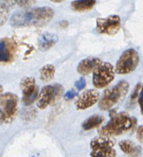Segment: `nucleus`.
<instances>
[{"label": "nucleus", "instance_id": "13", "mask_svg": "<svg viewBox=\"0 0 143 157\" xmlns=\"http://www.w3.org/2000/svg\"><path fill=\"white\" fill-rule=\"evenodd\" d=\"M114 145L115 140L111 136H100L95 137L90 142V148L92 150L113 148Z\"/></svg>", "mask_w": 143, "mask_h": 157}, {"label": "nucleus", "instance_id": "1", "mask_svg": "<svg viewBox=\"0 0 143 157\" xmlns=\"http://www.w3.org/2000/svg\"><path fill=\"white\" fill-rule=\"evenodd\" d=\"M55 11L50 7L25 9L15 12L10 18V25L14 28L42 26L53 19Z\"/></svg>", "mask_w": 143, "mask_h": 157}, {"label": "nucleus", "instance_id": "31", "mask_svg": "<svg viewBox=\"0 0 143 157\" xmlns=\"http://www.w3.org/2000/svg\"><path fill=\"white\" fill-rule=\"evenodd\" d=\"M50 1H51L52 2H55V3H61V2H63L64 0H50Z\"/></svg>", "mask_w": 143, "mask_h": 157}, {"label": "nucleus", "instance_id": "4", "mask_svg": "<svg viewBox=\"0 0 143 157\" xmlns=\"http://www.w3.org/2000/svg\"><path fill=\"white\" fill-rule=\"evenodd\" d=\"M139 64V53L135 49L129 48L119 57L116 64L115 71L118 75H129L137 68Z\"/></svg>", "mask_w": 143, "mask_h": 157}, {"label": "nucleus", "instance_id": "12", "mask_svg": "<svg viewBox=\"0 0 143 157\" xmlns=\"http://www.w3.org/2000/svg\"><path fill=\"white\" fill-rule=\"evenodd\" d=\"M103 64L102 61L99 58H88L82 60L78 64L77 71L81 75H87L94 71L96 67Z\"/></svg>", "mask_w": 143, "mask_h": 157}, {"label": "nucleus", "instance_id": "5", "mask_svg": "<svg viewBox=\"0 0 143 157\" xmlns=\"http://www.w3.org/2000/svg\"><path fill=\"white\" fill-rule=\"evenodd\" d=\"M18 97L10 92L0 95V107L4 114L5 123L10 124L18 113Z\"/></svg>", "mask_w": 143, "mask_h": 157}, {"label": "nucleus", "instance_id": "3", "mask_svg": "<svg viewBox=\"0 0 143 157\" xmlns=\"http://www.w3.org/2000/svg\"><path fill=\"white\" fill-rule=\"evenodd\" d=\"M130 84L126 81H120L116 85L107 89L99 102L101 110H110L116 104L122 101L128 94Z\"/></svg>", "mask_w": 143, "mask_h": 157}, {"label": "nucleus", "instance_id": "15", "mask_svg": "<svg viewBox=\"0 0 143 157\" xmlns=\"http://www.w3.org/2000/svg\"><path fill=\"white\" fill-rule=\"evenodd\" d=\"M120 150L126 154L131 155L133 156H137L142 152V148L139 146H136L132 140H124L119 143Z\"/></svg>", "mask_w": 143, "mask_h": 157}, {"label": "nucleus", "instance_id": "18", "mask_svg": "<svg viewBox=\"0 0 143 157\" xmlns=\"http://www.w3.org/2000/svg\"><path fill=\"white\" fill-rule=\"evenodd\" d=\"M40 79L43 82H49L52 81L55 75V67L53 64H45L43 66L39 71Z\"/></svg>", "mask_w": 143, "mask_h": 157}, {"label": "nucleus", "instance_id": "6", "mask_svg": "<svg viewBox=\"0 0 143 157\" xmlns=\"http://www.w3.org/2000/svg\"><path fill=\"white\" fill-rule=\"evenodd\" d=\"M114 67L110 63H103L93 72V84L97 89L110 85L115 78Z\"/></svg>", "mask_w": 143, "mask_h": 157}, {"label": "nucleus", "instance_id": "24", "mask_svg": "<svg viewBox=\"0 0 143 157\" xmlns=\"http://www.w3.org/2000/svg\"><path fill=\"white\" fill-rule=\"evenodd\" d=\"M24 114H22V118L27 121H32L34 118L36 117V110L35 108H28L25 109V111H24Z\"/></svg>", "mask_w": 143, "mask_h": 157}, {"label": "nucleus", "instance_id": "23", "mask_svg": "<svg viewBox=\"0 0 143 157\" xmlns=\"http://www.w3.org/2000/svg\"><path fill=\"white\" fill-rule=\"evenodd\" d=\"M142 85L141 83H138L136 86L135 87L134 90H133V93H132L131 97H130V104H135L136 101L139 99V94H140L141 90H142Z\"/></svg>", "mask_w": 143, "mask_h": 157}, {"label": "nucleus", "instance_id": "7", "mask_svg": "<svg viewBox=\"0 0 143 157\" xmlns=\"http://www.w3.org/2000/svg\"><path fill=\"white\" fill-rule=\"evenodd\" d=\"M20 88L22 94V101L24 106H30L37 101L39 94V90L35 79L32 77H24L21 80Z\"/></svg>", "mask_w": 143, "mask_h": 157}, {"label": "nucleus", "instance_id": "27", "mask_svg": "<svg viewBox=\"0 0 143 157\" xmlns=\"http://www.w3.org/2000/svg\"><path fill=\"white\" fill-rule=\"evenodd\" d=\"M77 95V91H75L74 90H68V91L64 94V99L71 100L73 99V98H74Z\"/></svg>", "mask_w": 143, "mask_h": 157}, {"label": "nucleus", "instance_id": "8", "mask_svg": "<svg viewBox=\"0 0 143 157\" xmlns=\"http://www.w3.org/2000/svg\"><path fill=\"white\" fill-rule=\"evenodd\" d=\"M121 29V19L119 15H113L96 19V31L100 34L113 36Z\"/></svg>", "mask_w": 143, "mask_h": 157}, {"label": "nucleus", "instance_id": "16", "mask_svg": "<svg viewBox=\"0 0 143 157\" xmlns=\"http://www.w3.org/2000/svg\"><path fill=\"white\" fill-rule=\"evenodd\" d=\"M96 0H75L71 2V8L77 12H85L92 10L96 5Z\"/></svg>", "mask_w": 143, "mask_h": 157}, {"label": "nucleus", "instance_id": "9", "mask_svg": "<svg viewBox=\"0 0 143 157\" xmlns=\"http://www.w3.org/2000/svg\"><path fill=\"white\" fill-rule=\"evenodd\" d=\"M99 98V92L94 89H90L83 92L76 101L77 109L84 110L90 108L97 103Z\"/></svg>", "mask_w": 143, "mask_h": 157}, {"label": "nucleus", "instance_id": "17", "mask_svg": "<svg viewBox=\"0 0 143 157\" xmlns=\"http://www.w3.org/2000/svg\"><path fill=\"white\" fill-rule=\"evenodd\" d=\"M105 121V118L101 115L95 114L86 119L82 124V128L84 130H91L99 127Z\"/></svg>", "mask_w": 143, "mask_h": 157}, {"label": "nucleus", "instance_id": "10", "mask_svg": "<svg viewBox=\"0 0 143 157\" xmlns=\"http://www.w3.org/2000/svg\"><path fill=\"white\" fill-rule=\"evenodd\" d=\"M16 50V44L11 38L0 40V62L9 63L13 60Z\"/></svg>", "mask_w": 143, "mask_h": 157}, {"label": "nucleus", "instance_id": "25", "mask_svg": "<svg viewBox=\"0 0 143 157\" xmlns=\"http://www.w3.org/2000/svg\"><path fill=\"white\" fill-rule=\"evenodd\" d=\"M86 80L84 78H81L78 81H77L75 82V87H77L78 90H81L83 89H84V87H86Z\"/></svg>", "mask_w": 143, "mask_h": 157}, {"label": "nucleus", "instance_id": "14", "mask_svg": "<svg viewBox=\"0 0 143 157\" xmlns=\"http://www.w3.org/2000/svg\"><path fill=\"white\" fill-rule=\"evenodd\" d=\"M58 41V35L53 33L45 32L40 36L38 39V48L41 51L45 52L51 48Z\"/></svg>", "mask_w": 143, "mask_h": 157}, {"label": "nucleus", "instance_id": "29", "mask_svg": "<svg viewBox=\"0 0 143 157\" xmlns=\"http://www.w3.org/2000/svg\"><path fill=\"white\" fill-rule=\"evenodd\" d=\"M59 25L61 28H67L68 26V22L67 21H62L59 22Z\"/></svg>", "mask_w": 143, "mask_h": 157}, {"label": "nucleus", "instance_id": "26", "mask_svg": "<svg viewBox=\"0 0 143 157\" xmlns=\"http://www.w3.org/2000/svg\"><path fill=\"white\" fill-rule=\"evenodd\" d=\"M136 138L139 143L143 144V125L139 126L136 131Z\"/></svg>", "mask_w": 143, "mask_h": 157}, {"label": "nucleus", "instance_id": "32", "mask_svg": "<svg viewBox=\"0 0 143 157\" xmlns=\"http://www.w3.org/2000/svg\"><path fill=\"white\" fill-rule=\"evenodd\" d=\"M2 92H3V87H2V86L0 84V95H2Z\"/></svg>", "mask_w": 143, "mask_h": 157}, {"label": "nucleus", "instance_id": "28", "mask_svg": "<svg viewBox=\"0 0 143 157\" xmlns=\"http://www.w3.org/2000/svg\"><path fill=\"white\" fill-rule=\"evenodd\" d=\"M138 102H139V107H140L141 113L143 115V85L142 87V90H141V91H140V94H139V99H138Z\"/></svg>", "mask_w": 143, "mask_h": 157}, {"label": "nucleus", "instance_id": "22", "mask_svg": "<svg viewBox=\"0 0 143 157\" xmlns=\"http://www.w3.org/2000/svg\"><path fill=\"white\" fill-rule=\"evenodd\" d=\"M54 90H55V97H54L53 104L57 103L60 100V98L64 94V88L61 84H53Z\"/></svg>", "mask_w": 143, "mask_h": 157}, {"label": "nucleus", "instance_id": "19", "mask_svg": "<svg viewBox=\"0 0 143 157\" xmlns=\"http://www.w3.org/2000/svg\"><path fill=\"white\" fill-rule=\"evenodd\" d=\"M0 3L9 9L15 8H27L32 4V0H0Z\"/></svg>", "mask_w": 143, "mask_h": 157}, {"label": "nucleus", "instance_id": "2", "mask_svg": "<svg viewBox=\"0 0 143 157\" xmlns=\"http://www.w3.org/2000/svg\"><path fill=\"white\" fill-rule=\"evenodd\" d=\"M137 119L131 117L127 112H120L112 117L108 124L99 130L100 136H120L136 127Z\"/></svg>", "mask_w": 143, "mask_h": 157}, {"label": "nucleus", "instance_id": "20", "mask_svg": "<svg viewBox=\"0 0 143 157\" xmlns=\"http://www.w3.org/2000/svg\"><path fill=\"white\" fill-rule=\"evenodd\" d=\"M90 156L91 157H116V153L113 148L104 149V150H92Z\"/></svg>", "mask_w": 143, "mask_h": 157}, {"label": "nucleus", "instance_id": "11", "mask_svg": "<svg viewBox=\"0 0 143 157\" xmlns=\"http://www.w3.org/2000/svg\"><path fill=\"white\" fill-rule=\"evenodd\" d=\"M55 90L53 85H46L41 88L37 99V107L40 110H44L51 104H53Z\"/></svg>", "mask_w": 143, "mask_h": 157}, {"label": "nucleus", "instance_id": "21", "mask_svg": "<svg viewBox=\"0 0 143 157\" xmlns=\"http://www.w3.org/2000/svg\"><path fill=\"white\" fill-rule=\"evenodd\" d=\"M9 12L10 9L0 3V27H2L8 20L9 17Z\"/></svg>", "mask_w": 143, "mask_h": 157}, {"label": "nucleus", "instance_id": "33", "mask_svg": "<svg viewBox=\"0 0 143 157\" xmlns=\"http://www.w3.org/2000/svg\"><path fill=\"white\" fill-rule=\"evenodd\" d=\"M32 157H34V156H32Z\"/></svg>", "mask_w": 143, "mask_h": 157}, {"label": "nucleus", "instance_id": "30", "mask_svg": "<svg viewBox=\"0 0 143 157\" xmlns=\"http://www.w3.org/2000/svg\"><path fill=\"white\" fill-rule=\"evenodd\" d=\"M3 123H5V118H4V114H3L2 111L0 109V125L2 124Z\"/></svg>", "mask_w": 143, "mask_h": 157}]
</instances>
